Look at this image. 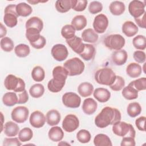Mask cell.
Listing matches in <instances>:
<instances>
[{
	"label": "cell",
	"mask_w": 146,
	"mask_h": 146,
	"mask_svg": "<svg viewBox=\"0 0 146 146\" xmlns=\"http://www.w3.org/2000/svg\"><path fill=\"white\" fill-rule=\"evenodd\" d=\"M7 34V30L6 27L3 25L2 23H1V34H0V37L3 38V37H5V36Z\"/></svg>",
	"instance_id": "57"
},
{
	"label": "cell",
	"mask_w": 146,
	"mask_h": 146,
	"mask_svg": "<svg viewBox=\"0 0 146 146\" xmlns=\"http://www.w3.org/2000/svg\"><path fill=\"white\" fill-rule=\"evenodd\" d=\"M108 26V19L104 14H100L95 17L93 22V27L96 33L99 34L104 33Z\"/></svg>",
	"instance_id": "11"
},
{
	"label": "cell",
	"mask_w": 146,
	"mask_h": 146,
	"mask_svg": "<svg viewBox=\"0 0 146 146\" xmlns=\"http://www.w3.org/2000/svg\"><path fill=\"white\" fill-rule=\"evenodd\" d=\"M133 45L136 49L144 50L146 47V38L142 35H138L132 40Z\"/></svg>",
	"instance_id": "42"
},
{
	"label": "cell",
	"mask_w": 146,
	"mask_h": 146,
	"mask_svg": "<svg viewBox=\"0 0 146 146\" xmlns=\"http://www.w3.org/2000/svg\"><path fill=\"white\" fill-rule=\"evenodd\" d=\"M4 133L9 137L15 136L19 132V128L17 124L13 121H9L5 123L4 127Z\"/></svg>",
	"instance_id": "23"
},
{
	"label": "cell",
	"mask_w": 146,
	"mask_h": 146,
	"mask_svg": "<svg viewBox=\"0 0 146 146\" xmlns=\"http://www.w3.org/2000/svg\"><path fill=\"white\" fill-rule=\"evenodd\" d=\"M97 107V102L92 98H87L83 101L82 110L84 113L87 115L93 114L96 111Z\"/></svg>",
	"instance_id": "17"
},
{
	"label": "cell",
	"mask_w": 146,
	"mask_h": 146,
	"mask_svg": "<svg viewBox=\"0 0 146 146\" xmlns=\"http://www.w3.org/2000/svg\"><path fill=\"white\" fill-rule=\"evenodd\" d=\"M122 31L127 36L131 37L137 34L138 27L133 22L128 21L123 24Z\"/></svg>",
	"instance_id": "20"
},
{
	"label": "cell",
	"mask_w": 146,
	"mask_h": 146,
	"mask_svg": "<svg viewBox=\"0 0 146 146\" xmlns=\"http://www.w3.org/2000/svg\"><path fill=\"white\" fill-rule=\"evenodd\" d=\"M128 54L124 50H116L114 51L111 56L113 63L116 66H121L127 62Z\"/></svg>",
	"instance_id": "16"
},
{
	"label": "cell",
	"mask_w": 146,
	"mask_h": 146,
	"mask_svg": "<svg viewBox=\"0 0 146 146\" xmlns=\"http://www.w3.org/2000/svg\"><path fill=\"white\" fill-rule=\"evenodd\" d=\"M125 86L124 79L120 76L116 75V79L114 82L110 86V87L111 90L115 91H120Z\"/></svg>",
	"instance_id": "47"
},
{
	"label": "cell",
	"mask_w": 146,
	"mask_h": 146,
	"mask_svg": "<svg viewBox=\"0 0 146 146\" xmlns=\"http://www.w3.org/2000/svg\"><path fill=\"white\" fill-rule=\"evenodd\" d=\"M44 92V86L40 83H36L33 85L29 90V93L30 95L34 98H38L41 97L43 95Z\"/></svg>",
	"instance_id": "38"
},
{
	"label": "cell",
	"mask_w": 146,
	"mask_h": 146,
	"mask_svg": "<svg viewBox=\"0 0 146 146\" xmlns=\"http://www.w3.org/2000/svg\"><path fill=\"white\" fill-rule=\"evenodd\" d=\"M29 121L32 127L39 128L44 125L46 121V117L42 112L35 111L31 114Z\"/></svg>",
	"instance_id": "14"
},
{
	"label": "cell",
	"mask_w": 146,
	"mask_h": 146,
	"mask_svg": "<svg viewBox=\"0 0 146 146\" xmlns=\"http://www.w3.org/2000/svg\"><path fill=\"white\" fill-rule=\"evenodd\" d=\"M135 138L132 137H123L120 143L121 146H135Z\"/></svg>",
	"instance_id": "54"
},
{
	"label": "cell",
	"mask_w": 146,
	"mask_h": 146,
	"mask_svg": "<svg viewBox=\"0 0 146 146\" xmlns=\"http://www.w3.org/2000/svg\"><path fill=\"white\" fill-rule=\"evenodd\" d=\"M21 143L19 141L17 137L14 138H5L3 142V146H19L21 145Z\"/></svg>",
	"instance_id": "52"
},
{
	"label": "cell",
	"mask_w": 146,
	"mask_h": 146,
	"mask_svg": "<svg viewBox=\"0 0 146 146\" xmlns=\"http://www.w3.org/2000/svg\"><path fill=\"white\" fill-rule=\"evenodd\" d=\"M142 72V68L140 64L136 63H129L126 68L127 74L131 78H135L139 77Z\"/></svg>",
	"instance_id": "24"
},
{
	"label": "cell",
	"mask_w": 146,
	"mask_h": 146,
	"mask_svg": "<svg viewBox=\"0 0 146 146\" xmlns=\"http://www.w3.org/2000/svg\"><path fill=\"white\" fill-rule=\"evenodd\" d=\"M14 47V43L12 39L9 37L5 36L1 40V47L6 52L11 51Z\"/></svg>",
	"instance_id": "44"
},
{
	"label": "cell",
	"mask_w": 146,
	"mask_h": 146,
	"mask_svg": "<svg viewBox=\"0 0 146 146\" xmlns=\"http://www.w3.org/2000/svg\"><path fill=\"white\" fill-rule=\"evenodd\" d=\"M94 87L92 84L88 82L80 83L78 87V92L82 97H87L92 94Z\"/></svg>",
	"instance_id": "29"
},
{
	"label": "cell",
	"mask_w": 146,
	"mask_h": 146,
	"mask_svg": "<svg viewBox=\"0 0 146 146\" xmlns=\"http://www.w3.org/2000/svg\"><path fill=\"white\" fill-rule=\"evenodd\" d=\"M103 9L102 4L99 1H92L90 3L88 6V10L90 13L95 14L100 13Z\"/></svg>",
	"instance_id": "49"
},
{
	"label": "cell",
	"mask_w": 146,
	"mask_h": 146,
	"mask_svg": "<svg viewBox=\"0 0 146 146\" xmlns=\"http://www.w3.org/2000/svg\"><path fill=\"white\" fill-rule=\"evenodd\" d=\"M87 24L86 18L83 15H78L73 18L71 21V25L75 30L80 31L83 29Z\"/></svg>",
	"instance_id": "27"
},
{
	"label": "cell",
	"mask_w": 146,
	"mask_h": 146,
	"mask_svg": "<svg viewBox=\"0 0 146 146\" xmlns=\"http://www.w3.org/2000/svg\"><path fill=\"white\" fill-rule=\"evenodd\" d=\"M18 95L14 92H9L5 94L2 97L3 103L9 107L14 106L18 103Z\"/></svg>",
	"instance_id": "31"
},
{
	"label": "cell",
	"mask_w": 146,
	"mask_h": 146,
	"mask_svg": "<svg viewBox=\"0 0 146 146\" xmlns=\"http://www.w3.org/2000/svg\"><path fill=\"white\" fill-rule=\"evenodd\" d=\"M79 126V120L78 117L74 114L66 115L62 122V128L67 132L75 131Z\"/></svg>",
	"instance_id": "9"
},
{
	"label": "cell",
	"mask_w": 146,
	"mask_h": 146,
	"mask_svg": "<svg viewBox=\"0 0 146 146\" xmlns=\"http://www.w3.org/2000/svg\"><path fill=\"white\" fill-rule=\"evenodd\" d=\"M112 131L114 134L120 137H132L135 138L136 132L131 124L124 121H118L112 126Z\"/></svg>",
	"instance_id": "4"
},
{
	"label": "cell",
	"mask_w": 146,
	"mask_h": 146,
	"mask_svg": "<svg viewBox=\"0 0 146 146\" xmlns=\"http://www.w3.org/2000/svg\"><path fill=\"white\" fill-rule=\"evenodd\" d=\"M51 54L56 60L62 62L67 58L68 51L64 45L62 44H56L52 47Z\"/></svg>",
	"instance_id": "13"
},
{
	"label": "cell",
	"mask_w": 146,
	"mask_h": 146,
	"mask_svg": "<svg viewBox=\"0 0 146 146\" xmlns=\"http://www.w3.org/2000/svg\"><path fill=\"white\" fill-rule=\"evenodd\" d=\"M1 116H2V128H1V131H2V130H3V127H2V125H3V121H2V120H3V115H2V112H1Z\"/></svg>",
	"instance_id": "59"
},
{
	"label": "cell",
	"mask_w": 146,
	"mask_h": 146,
	"mask_svg": "<svg viewBox=\"0 0 146 146\" xmlns=\"http://www.w3.org/2000/svg\"><path fill=\"white\" fill-rule=\"evenodd\" d=\"M55 8L59 13H66L72 8V0H58L55 2Z\"/></svg>",
	"instance_id": "34"
},
{
	"label": "cell",
	"mask_w": 146,
	"mask_h": 146,
	"mask_svg": "<svg viewBox=\"0 0 146 146\" xmlns=\"http://www.w3.org/2000/svg\"><path fill=\"white\" fill-rule=\"evenodd\" d=\"M91 138L90 132L86 129H81L76 134L77 140L81 143H88Z\"/></svg>",
	"instance_id": "45"
},
{
	"label": "cell",
	"mask_w": 146,
	"mask_h": 146,
	"mask_svg": "<svg viewBox=\"0 0 146 146\" xmlns=\"http://www.w3.org/2000/svg\"><path fill=\"white\" fill-rule=\"evenodd\" d=\"M124 38L120 34H111L107 36L104 39V45L110 50H121L125 44Z\"/></svg>",
	"instance_id": "6"
},
{
	"label": "cell",
	"mask_w": 146,
	"mask_h": 146,
	"mask_svg": "<svg viewBox=\"0 0 146 146\" xmlns=\"http://www.w3.org/2000/svg\"><path fill=\"white\" fill-rule=\"evenodd\" d=\"M145 4L144 2L137 0H133L128 5V11L131 16L134 17V18H136L140 17L145 12Z\"/></svg>",
	"instance_id": "12"
},
{
	"label": "cell",
	"mask_w": 146,
	"mask_h": 146,
	"mask_svg": "<svg viewBox=\"0 0 146 146\" xmlns=\"http://www.w3.org/2000/svg\"><path fill=\"white\" fill-rule=\"evenodd\" d=\"M121 118V113L119 110L111 107H105L95 117V124L98 127L104 128L120 121Z\"/></svg>",
	"instance_id": "1"
},
{
	"label": "cell",
	"mask_w": 146,
	"mask_h": 146,
	"mask_svg": "<svg viewBox=\"0 0 146 146\" xmlns=\"http://www.w3.org/2000/svg\"><path fill=\"white\" fill-rule=\"evenodd\" d=\"M121 94L123 97L127 100H133L138 97V91L129 84L123 88Z\"/></svg>",
	"instance_id": "35"
},
{
	"label": "cell",
	"mask_w": 146,
	"mask_h": 146,
	"mask_svg": "<svg viewBox=\"0 0 146 146\" xmlns=\"http://www.w3.org/2000/svg\"><path fill=\"white\" fill-rule=\"evenodd\" d=\"M41 1H28L27 2L31 3V4H33V5H35L36 3H38L39 2H40Z\"/></svg>",
	"instance_id": "58"
},
{
	"label": "cell",
	"mask_w": 146,
	"mask_h": 146,
	"mask_svg": "<svg viewBox=\"0 0 146 146\" xmlns=\"http://www.w3.org/2000/svg\"><path fill=\"white\" fill-rule=\"evenodd\" d=\"M63 67L67 70L68 76H75L83 72L85 66L81 59L74 57L66 60L63 64Z\"/></svg>",
	"instance_id": "3"
},
{
	"label": "cell",
	"mask_w": 146,
	"mask_h": 146,
	"mask_svg": "<svg viewBox=\"0 0 146 146\" xmlns=\"http://www.w3.org/2000/svg\"><path fill=\"white\" fill-rule=\"evenodd\" d=\"M64 84L65 82L58 81L52 78L48 82L47 84V87L48 90L51 92L56 93L62 90Z\"/></svg>",
	"instance_id": "37"
},
{
	"label": "cell",
	"mask_w": 146,
	"mask_h": 146,
	"mask_svg": "<svg viewBox=\"0 0 146 146\" xmlns=\"http://www.w3.org/2000/svg\"><path fill=\"white\" fill-rule=\"evenodd\" d=\"M146 117L145 116H140L135 120V124L137 129L141 131H145V123Z\"/></svg>",
	"instance_id": "53"
},
{
	"label": "cell",
	"mask_w": 146,
	"mask_h": 146,
	"mask_svg": "<svg viewBox=\"0 0 146 146\" xmlns=\"http://www.w3.org/2000/svg\"><path fill=\"white\" fill-rule=\"evenodd\" d=\"M60 114L56 110H51L48 111L46 115V122L51 126H54L59 124L60 121Z\"/></svg>",
	"instance_id": "19"
},
{
	"label": "cell",
	"mask_w": 146,
	"mask_h": 146,
	"mask_svg": "<svg viewBox=\"0 0 146 146\" xmlns=\"http://www.w3.org/2000/svg\"><path fill=\"white\" fill-rule=\"evenodd\" d=\"M18 104H25L29 100V95L26 90L22 92H21L18 94Z\"/></svg>",
	"instance_id": "55"
},
{
	"label": "cell",
	"mask_w": 146,
	"mask_h": 146,
	"mask_svg": "<svg viewBox=\"0 0 146 146\" xmlns=\"http://www.w3.org/2000/svg\"><path fill=\"white\" fill-rule=\"evenodd\" d=\"M87 1L72 0V9L76 11H82L87 7Z\"/></svg>",
	"instance_id": "48"
},
{
	"label": "cell",
	"mask_w": 146,
	"mask_h": 146,
	"mask_svg": "<svg viewBox=\"0 0 146 146\" xmlns=\"http://www.w3.org/2000/svg\"><path fill=\"white\" fill-rule=\"evenodd\" d=\"M16 11L18 16L26 17L32 13L33 9L29 5L25 2H21L17 5Z\"/></svg>",
	"instance_id": "30"
},
{
	"label": "cell",
	"mask_w": 146,
	"mask_h": 146,
	"mask_svg": "<svg viewBox=\"0 0 146 146\" xmlns=\"http://www.w3.org/2000/svg\"><path fill=\"white\" fill-rule=\"evenodd\" d=\"M133 58L137 63H142L145 61V54L143 51L137 50L133 52Z\"/></svg>",
	"instance_id": "50"
},
{
	"label": "cell",
	"mask_w": 146,
	"mask_h": 146,
	"mask_svg": "<svg viewBox=\"0 0 146 146\" xmlns=\"http://www.w3.org/2000/svg\"><path fill=\"white\" fill-rule=\"evenodd\" d=\"M62 103L67 107L76 108L80 106L81 99L76 93L69 92L65 93L62 96Z\"/></svg>",
	"instance_id": "8"
},
{
	"label": "cell",
	"mask_w": 146,
	"mask_h": 146,
	"mask_svg": "<svg viewBox=\"0 0 146 146\" xmlns=\"http://www.w3.org/2000/svg\"><path fill=\"white\" fill-rule=\"evenodd\" d=\"M16 6L14 4L9 5L5 9V15L3 21L5 24L9 27H15L18 23V17H19L16 11Z\"/></svg>",
	"instance_id": "7"
},
{
	"label": "cell",
	"mask_w": 146,
	"mask_h": 146,
	"mask_svg": "<svg viewBox=\"0 0 146 146\" xmlns=\"http://www.w3.org/2000/svg\"><path fill=\"white\" fill-rule=\"evenodd\" d=\"M14 52L16 55L20 58H24L28 56L30 52V49L28 45L19 44L15 46Z\"/></svg>",
	"instance_id": "40"
},
{
	"label": "cell",
	"mask_w": 146,
	"mask_h": 146,
	"mask_svg": "<svg viewBox=\"0 0 146 146\" xmlns=\"http://www.w3.org/2000/svg\"><path fill=\"white\" fill-rule=\"evenodd\" d=\"M43 27V23L40 18L37 17H33L29 18L26 22V29H35L40 32Z\"/></svg>",
	"instance_id": "21"
},
{
	"label": "cell",
	"mask_w": 146,
	"mask_h": 146,
	"mask_svg": "<svg viewBox=\"0 0 146 146\" xmlns=\"http://www.w3.org/2000/svg\"><path fill=\"white\" fill-rule=\"evenodd\" d=\"M33 136V131L28 127L23 128L18 133V139L21 141L22 142H26L30 140Z\"/></svg>",
	"instance_id": "41"
},
{
	"label": "cell",
	"mask_w": 146,
	"mask_h": 146,
	"mask_svg": "<svg viewBox=\"0 0 146 146\" xmlns=\"http://www.w3.org/2000/svg\"><path fill=\"white\" fill-rule=\"evenodd\" d=\"M82 38L86 42L94 43L98 41L99 36L98 34L92 29H87L82 33Z\"/></svg>",
	"instance_id": "26"
},
{
	"label": "cell",
	"mask_w": 146,
	"mask_h": 146,
	"mask_svg": "<svg viewBox=\"0 0 146 146\" xmlns=\"http://www.w3.org/2000/svg\"><path fill=\"white\" fill-rule=\"evenodd\" d=\"M94 144L96 146H112V144L110 137L103 133L98 134L94 139Z\"/></svg>",
	"instance_id": "32"
},
{
	"label": "cell",
	"mask_w": 146,
	"mask_h": 146,
	"mask_svg": "<svg viewBox=\"0 0 146 146\" xmlns=\"http://www.w3.org/2000/svg\"><path fill=\"white\" fill-rule=\"evenodd\" d=\"M94 77L98 84L110 86L114 82L116 75L110 68H102L95 72Z\"/></svg>",
	"instance_id": "2"
},
{
	"label": "cell",
	"mask_w": 146,
	"mask_h": 146,
	"mask_svg": "<svg viewBox=\"0 0 146 146\" xmlns=\"http://www.w3.org/2000/svg\"><path fill=\"white\" fill-rule=\"evenodd\" d=\"M53 78L56 80L66 82V80L68 76L67 70L62 66H56L52 70Z\"/></svg>",
	"instance_id": "25"
},
{
	"label": "cell",
	"mask_w": 146,
	"mask_h": 146,
	"mask_svg": "<svg viewBox=\"0 0 146 146\" xmlns=\"http://www.w3.org/2000/svg\"><path fill=\"white\" fill-rule=\"evenodd\" d=\"M4 85L7 90H13L15 92H21L25 90L24 80L12 74H10L6 77Z\"/></svg>",
	"instance_id": "5"
},
{
	"label": "cell",
	"mask_w": 146,
	"mask_h": 146,
	"mask_svg": "<svg viewBox=\"0 0 146 146\" xmlns=\"http://www.w3.org/2000/svg\"><path fill=\"white\" fill-rule=\"evenodd\" d=\"M46 44V40L45 38L41 35L40 37L35 42L33 43H30L32 47L36 49H41L44 47Z\"/></svg>",
	"instance_id": "51"
},
{
	"label": "cell",
	"mask_w": 146,
	"mask_h": 146,
	"mask_svg": "<svg viewBox=\"0 0 146 146\" xmlns=\"http://www.w3.org/2000/svg\"><path fill=\"white\" fill-rule=\"evenodd\" d=\"M95 49L93 45L90 44H85L83 51L79 55L85 60L89 61L91 60L95 56Z\"/></svg>",
	"instance_id": "33"
},
{
	"label": "cell",
	"mask_w": 146,
	"mask_h": 146,
	"mask_svg": "<svg viewBox=\"0 0 146 146\" xmlns=\"http://www.w3.org/2000/svg\"><path fill=\"white\" fill-rule=\"evenodd\" d=\"M109 9L111 14L114 15H120L125 11V5L123 2L118 1H115L111 3Z\"/></svg>",
	"instance_id": "28"
},
{
	"label": "cell",
	"mask_w": 146,
	"mask_h": 146,
	"mask_svg": "<svg viewBox=\"0 0 146 146\" xmlns=\"http://www.w3.org/2000/svg\"><path fill=\"white\" fill-rule=\"evenodd\" d=\"M75 29L71 25H64L61 30L62 36L67 39H70L75 36Z\"/></svg>",
	"instance_id": "43"
},
{
	"label": "cell",
	"mask_w": 146,
	"mask_h": 146,
	"mask_svg": "<svg viewBox=\"0 0 146 146\" xmlns=\"http://www.w3.org/2000/svg\"><path fill=\"white\" fill-rule=\"evenodd\" d=\"M94 97L100 103H105L107 102L110 97L111 93L106 88H97L94 91Z\"/></svg>",
	"instance_id": "18"
},
{
	"label": "cell",
	"mask_w": 146,
	"mask_h": 146,
	"mask_svg": "<svg viewBox=\"0 0 146 146\" xmlns=\"http://www.w3.org/2000/svg\"><path fill=\"white\" fill-rule=\"evenodd\" d=\"M31 76L35 82H42L44 79L45 72L42 67L37 66L33 68L31 71Z\"/></svg>",
	"instance_id": "39"
},
{
	"label": "cell",
	"mask_w": 146,
	"mask_h": 146,
	"mask_svg": "<svg viewBox=\"0 0 146 146\" xmlns=\"http://www.w3.org/2000/svg\"><path fill=\"white\" fill-rule=\"evenodd\" d=\"M29 111L24 106H18L14 108L11 112V119L18 123H22L27 120L29 117Z\"/></svg>",
	"instance_id": "10"
},
{
	"label": "cell",
	"mask_w": 146,
	"mask_h": 146,
	"mask_svg": "<svg viewBox=\"0 0 146 146\" xmlns=\"http://www.w3.org/2000/svg\"><path fill=\"white\" fill-rule=\"evenodd\" d=\"M145 14L146 12L143 13V15H141L140 17L135 18V21L137 25L141 28L145 29L146 25H145Z\"/></svg>",
	"instance_id": "56"
},
{
	"label": "cell",
	"mask_w": 146,
	"mask_h": 146,
	"mask_svg": "<svg viewBox=\"0 0 146 146\" xmlns=\"http://www.w3.org/2000/svg\"><path fill=\"white\" fill-rule=\"evenodd\" d=\"M127 112L130 117H135L141 113V107L137 102L131 103L127 106Z\"/></svg>",
	"instance_id": "36"
},
{
	"label": "cell",
	"mask_w": 146,
	"mask_h": 146,
	"mask_svg": "<svg viewBox=\"0 0 146 146\" xmlns=\"http://www.w3.org/2000/svg\"><path fill=\"white\" fill-rule=\"evenodd\" d=\"M129 84L134 87L137 91L145 90L146 89V78L143 77L137 79L131 82Z\"/></svg>",
	"instance_id": "46"
},
{
	"label": "cell",
	"mask_w": 146,
	"mask_h": 146,
	"mask_svg": "<svg viewBox=\"0 0 146 146\" xmlns=\"http://www.w3.org/2000/svg\"><path fill=\"white\" fill-rule=\"evenodd\" d=\"M48 136L49 139L52 141H60L64 137V132L60 127L55 126L50 128Z\"/></svg>",
	"instance_id": "22"
},
{
	"label": "cell",
	"mask_w": 146,
	"mask_h": 146,
	"mask_svg": "<svg viewBox=\"0 0 146 146\" xmlns=\"http://www.w3.org/2000/svg\"><path fill=\"white\" fill-rule=\"evenodd\" d=\"M66 43L75 52L79 55L83 51L85 46V44L83 43L82 39L76 35L70 39H67Z\"/></svg>",
	"instance_id": "15"
}]
</instances>
